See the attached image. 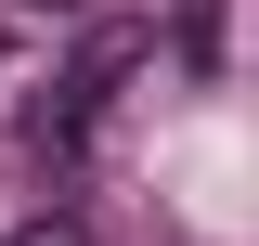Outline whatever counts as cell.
Returning <instances> with one entry per match:
<instances>
[{"label": "cell", "mask_w": 259, "mask_h": 246, "mask_svg": "<svg viewBox=\"0 0 259 246\" xmlns=\"http://www.w3.org/2000/svg\"><path fill=\"white\" fill-rule=\"evenodd\" d=\"M13 13H91V0H13Z\"/></svg>", "instance_id": "obj_3"}, {"label": "cell", "mask_w": 259, "mask_h": 246, "mask_svg": "<svg viewBox=\"0 0 259 246\" xmlns=\"http://www.w3.org/2000/svg\"><path fill=\"white\" fill-rule=\"evenodd\" d=\"M130 65H143V39H130V26H104L91 52H78L52 91L26 104V143H39V155H78V143L104 130V104H117V78H130Z\"/></svg>", "instance_id": "obj_1"}, {"label": "cell", "mask_w": 259, "mask_h": 246, "mask_svg": "<svg viewBox=\"0 0 259 246\" xmlns=\"http://www.w3.org/2000/svg\"><path fill=\"white\" fill-rule=\"evenodd\" d=\"M13 246H65V233H13Z\"/></svg>", "instance_id": "obj_4"}, {"label": "cell", "mask_w": 259, "mask_h": 246, "mask_svg": "<svg viewBox=\"0 0 259 246\" xmlns=\"http://www.w3.org/2000/svg\"><path fill=\"white\" fill-rule=\"evenodd\" d=\"M221 13H233V0H182V26H168V39H182V65H194V78L221 65Z\"/></svg>", "instance_id": "obj_2"}]
</instances>
